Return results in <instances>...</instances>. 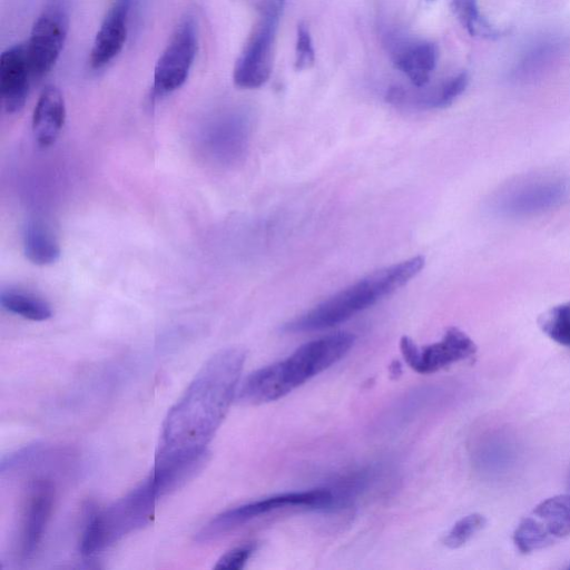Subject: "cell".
Segmentation results:
<instances>
[{
	"mask_svg": "<svg viewBox=\"0 0 570 570\" xmlns=\"http://www.w3.org/2000/svg\"><path fill=\"white\" fill-rule=\"evenodd\" d=\"M245 360L243 348L229 347L202 366L165 417L155 462L206 450L236 399Z\"/></svg>",
	"mask_w": 570,
	"mask_h": 570,
	"instance_id": "1",
	"label": "cell"
},
{
	"mask_svg": "<svg viewBox=\"0 0 570 570\" xmlns=\"http://www.w3.org/2000/svg\"><path fill=\"white\" fill-rule=\"evenodd\" d=\"M348 332L330 334L301 345L285 360L261 367L238 384L236 400L263 404L284 397L343 358L355 343Z\"/></svg>",
	"mask_w": 570,
	"mask_h": 570,
	"instance_id": "2",
	"label": "cell"
},
{
	"mask_svg": "<svg viewBox=\"0 0 570 570\" xmlns=\"http://www.w3.org/2000/svg\"><path fill=\"white\" fill-rule=\"evenodd\" d=\"M424 263V257L419 255L374 271L287 322L283 331L286 333L313 332L344 323L403 287L421 272Z\"/></svg>",
	"mask_w": 570,
	"mask_h": 570,
	"instance_id": "3",
	"label": "cell"
},
{
	"mask_svg": "<svg viewBox=\"0 0 570 570\" xmlns=\"http://www.w3.org/2000/svg\"><path fill=\"white\" fill-rule=\"evenodd\" d=\"M161 497L164 495L149 475L107 509H88L79 544L81 556L91 557L148 524Z\"/></svg>",
	"mask_w": 570,
	"mask_h": 570,
	"instance_id": "4",
	"label": "cell"
},
{
	"mask_svg": "<svg viewBox=\"0 0 570 570\" xmlns=\"http://www.w3.org/2000/svg\"><path fill=\"white\" fill-rule=\"evenodd\" d=\"M293 507L333 510L337 507V501L334 491L325 488L275 494L219 513L198 532L196 540H215L262 515Z\"/></svg>",
	"mask_w": 570,
	"mask_h": 570,
	"instance_id": "5",
	"label": "cell"
},
{
	"mask_svg": "<svg viewBox=\"0 0 570 570\" xmlns=\"http://www.w3.org/2000/svg\"><path fill=\"white\" fill-rule=\"evenodd\" d=\"M254 10L256 21L233 69L234 83L242 89L259 88L269 79L276 32L284 11L273 7Z\"/></svg>",
	"mask_w": 570,
	"mask_h": 570,
	"instance_id": "6",
	"label": "cell"
},
{
	"mask_svg": "<svg viewBox=\"0 0 570 570\" xmlns=\"http://www.w3.org/2000/svg\"><path fill=\"white\" fill-rule=\"evenodd\" d=\"M198 22L185 13L158 58L153 77V96L163 97L179 89L188 78L198 50Z\"/></svg>",
	"mask_w": 570,
	"mask_h": 570,
	"instance_id": "7",
	"label": "cell"
},
{
	"mask_svg": "<svg viewBox=\"0 0 570 570\" xmlns=\"http://www.w3.org/2000/svg\"><path fill=\"white\" fill-rule=\"evenodd\" d=\"M69 26L70 0H47L26 42L35 80L46 76L57 62Z\"/></svg>",
	"mask_w": 570,
	"mask_h": 570,
	"instance_id": "8",
	"label": "cell"
},
{
	"mask_svg": "<svg viewBox=\"0 0 570 570\" xmlns=\"http://www.w3.org/2000/svg\"><path fill=\"white\" fill-rule=\"evenodd\" d=\"M570 194V181L560 176H538L517 183L494 199V209L503 216L524 217L550 210Z\"/></svg>",
	"mask_w": 570,
	"mask_h": 570,
	"instance_id": "9",
	"label": "cell"
},
{
	"mask_svg": "<svg viewBox=\"0 0 570 570\" xmlns=\"http://www.w3.org/2000/svg\"><path fill=\"white\" fill-rule=\"evenodd\" d=\"M400 350L412 370L431 374L470 358L475 354L476 345L463 331L450 327L441 341L423 347H419L409 336H403Z\"/></svg>",
	"mask_w": 570,
	"mask_h": 570,
	"instance_id": "10",
	"label": "cell"
},
{
	"mask_svg": "<svg viewBox=\"0 0 570 570\" xmlns=\"http://www.w3.org/2000/svg\"><path fill=\"white\" fill-rule=\"evenodd\" d=\"M383 42L395 68L406 76L411 85L422 87L429 83L439 57L433 42L394 30L383 33Z\"/></svg>",
	"mask_w": 570,
	"mask_h": 570,
	"instance_id": "11",
	"label": "cell"
},
{
	"mask_svg": "<svg viewBox=\"0 0 570 570\" xmlns=\"http://www.w3.org/2000/svg\"><path fill=\"white\" fill-rule=\"evenodd\" d=\"M55 501L50 480H32L27 488L22 507L19 550L23 559L33 556L42 539Z\"/></svg>",
	"mask_w": 570,
	"mask_h": 570,
	"instance_id": "12",
	"label": "cell"
},
{
	"mask_svg": "<svg viewBox=\"0 0 570 570\" xmlns=\"http://www.w3.org/2000/svg\"><path fill=\"white\" fill-rule=\"evenodd\" d=\"M429 85V83H428ZM393 86L386 92V101L395 107L431 110L451 106L469 85V75L462 71L434 86Z\"/></svg>",
	"mask_w": 570,
	"mask_h": 570,
	"instance_id": "13",
	"label": "cell"
},
{
	"mask_svg": "<svg viewBox=\"0 0 570 570\" xmlns=\"http://www.w3.org/2000/svg\"><path fill=\"white\" fill-rule=\"evenodd\" d=\"M35 80L26 43L6 49L0 56V97L8 114L20 111Z\"/></svg>",
	"mask_w": 570,
	"mask_h": 570,
	"instance_id": "14",
	"label": "cell"
},
{
	"mask_svg": "<svg viewBox=\"0 0 570 570\" xmlns=\"http://www.w3.org/2000/svg\"><path fill=\"white\" fill-rule=\"evenodd\" d=\"M132 0H114L108 9L92 43L89 65L101 69L122 50L128 29V17Z\"/></svg>",
	"mask_w": 570,
	"mask_h": 570,
	"instance_id": "15",
	"label": "cell"
},
{
	"mask_svg": "<svg viewBox=\"0 0 570 570\" xmlns=\"http://www.w3.org/2000/svg\"><path fill=\"white\" fill-rule=\"evenodd\" d=\"M66 119V105L60 90L49 85L41 91L32 114V132L42 147L58 138Z\"/></svg>",
	"mask_w": 570,
	"mask_h": 570,
	"instance_id": "16",
	"label": "cell"
},
{
	"mask_svg": "<svg viewBox=\"0 0 570 570\" xmlns=\"http://www.w3.org/2000/svg\"><path fill=\"white\" fill-rule=\"evenodd\" d=\"M533 517L553 540L570 535V493L559 494L541 501Z\"/></svg>",
	"mask_w": 570,
	"mask_h": 570,
	"instance_id": "17",
	"label": "cell"
},
{
	"mask_svg": "<svg viewBox=\"0 0 570 570\" xmlns=\"http://www.w3.org/2000/svg\"><path fill=\"white\" fill-rule=\"evenodd\" d=\"M26 257L36 265H50L58 261L60 246L55 235L40 222H30L23 237Z\"/></svg>",
	"mask_w": 570,
	"mask_h": 570,
	"instance_id": "18",
	"label": "cell"
},
{
	"mask_svg": "<svg viewBox=\"0 0 570 570\" xmlns=\"http://www.w3.org/2000/svg\"><path fill=\"white\" fill-rule=\"evenodd\" d=\"M0 301L4 309L26 320L42 322L52 316L51 306L30 293L16 289L2 291Z\"/></svg>",
	"mask_w": 570,
	"mask_h": 570,
	"instance_id": "19",
	"label": "cell"
},
{
	"mask_svg": "<svg viewBox=\"0 0 570 570\" xmlns=\"http://www.w3.org/2000/svg\"><path fill=\"white\" fill-rule=\"evenodd\" d=\"M451 9L472 37L494 38L498 36V31L481 14L476 0H451Z\"/></svg>",
	"mask_w": 570,
	"mask_h": 570,
	"instance_id": "20",
	"label": "cell"
},
{
	"mask_svg": "<svg viewBox=\"0 0 570 570\" xmlns=\"http://www.w3.org/2000/svg\"><path fill=\"white\" fill-rule=\"evenodd\" d=\"M539 326L552 341L570 348V302L544 312L539 318Z\"/></svg>",
	"mask_w": 570,
	"mask_h": 570,
	"instance_id": "21",
	"label": "cell"
},
{
	"mask_svg": "<svg viewBox=\"0 0 570 570\" xmlns=\"http://www.w3.org/2000/svg\"><path fill=\"white\" fill-rule=\"evenodd\" d=\"M513 542L519 551L529 553L553 543V540L532 515L524 518L519 523L513 533Z\"/></svg>",
	"mask_w": 570,
	"mask_h": 570,
	"instance_id": "22",
	"label": "cell"
},
{
	"mask_svg": "<svg viewBox=\"0 0 570 570\" xmlns=\"http://www.w3.org/2000/svg\"><path fill=\"white\" fill-rule=\"evenodd\" d=\"M559 50L560 43L554 41L538 43L520 61L518 69L514 71L515 77L521 79L533 77L534 73L541 71L542 68L544 69L557 57Z\"/></svg>",
	"mask_w": 570,
	"mask_h": 570,
	"instance_id": "23",
	"label": "cell"
},
{
	"mask_svg": "<svg viewBox=\"0 0 570 570\" xmlns=\"http://www.w3.org/2000/svg\"><path fill=\"white\" fill-rule=\"evenodd\" d=\"M485 518L480 513H471L456 521L443 539L444 546L456 549L465 544L485 525Z\"/></svg>",
	"mask_w": 570,
	"mask_h": 570,
	"instance_id": "24",
	"label": "cell"
},
{
	"mask_svg": "<svg viewBox=\"0 0 570 570\" xmlns=\"http://www.w3.org/2000/svg\"><path fill=\"white\" fill-rule=\"evenodd\" d=\"M315 63V50L309 28L306 22L302 21L297 24L296 43H295V61L296 70H305Z\"/></svg>",
	"mask_w": 570,
	"mask_h": 570,
	"instance_id": "25",
	"label": "cell"
},
{
	"mask_svg": "<svg viewBox=\"0 0 570 570\" xmlns=\"http://www.w3.org/2000/svg\"><path fill=\"white\" fill-rule=\"evenodd\" d=\"M256 549L254 542L243 543L225 552L214 566L215 569H243Z\"/></svg>",
	"mask_w": 570,
	"mask_h": 570,
	"instance_id": "26",
	"label": "cell"
},
{
	"mask_svg": "<svg viewBox=\"0 0 570 570\" xmlns=\"http://www.w3.org/2000/svg\"><path fill=\"white\" fill-rule=\"evenodd\" d=\"M568 484H569V488H570V474H569V479H568Z\"/></svg>",
	"mask_w": 570,
	"mask_h": 570,
	"instance_id": "27",
	"label": "cell"
},
{
	"mask_svg": "<svg viewBox=\"0 0 570 570\" xmlns=\"http://www.w3.org/2000/svg\"><path fill=\"white\" fill-rule=\"evenodd\" d=\"M568 568L570 569V564L568 566Z\"/></svg>",
	"mask_w": 570,
	"mask_h": 570,
	"instance_id": "28",
	"label": "cell"
}]
</instances>
